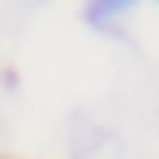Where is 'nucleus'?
<instances>
[{"label":"nucleus","mask_w":159,"mask_h":159,"mask_svg":"<svg viewBox=\"0 0 159 159\" xmlns=\"http://www.w3.org/2000/svg\"><path fill=\"white\" fill-rule=\"evenodd\" d=\"M116 15H125V5H87V24L92 29H116Z\"/></svg>","instance_id":"1"}]
</instances>
